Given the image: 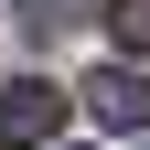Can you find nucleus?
Returning <instances> with one entry per match:
<instances>
[{
    "label": "nucleus",
    "instance_id": "1",
    "mask_svg": "<svg viewBox=\"0 0 150 150\" xmlns=\"http://www.w3.org/2000/svg\"><path fill=\"white\" fill-rule=\"evenodd\" d=\"M54 129H64V86H43V75H11V86H0V139H11V150H43Z\"/></svg>",
    "mask_w": 150,
    "mask_h": 150
},
{
    "label": "nucleus",
    "instance_id": "2",
    "mask_svg": "<svg viewBox=\"0 0 150 150\" xmlns=\"http://www.w3.org/2000/svg\"><path fill=\"white\" fill-rule=\"evenodd\" d=\"M86 107H97V129H150V75H139V64L86 75Z\"/></svg>",
    "mask_w": 150,
    "mask_h": 150
},
{
    "label": "nucleus",
    "instance_id": "3",
    "mask_svg": "<svg viewBox=\"0 0 150 150\" xmlns=\"http://www.w3.org/2000/svg\"><path fill=\"white\" fill-rule=\"evenodd\" d=\"M107 32H118L129 54H150V0H107Z\"/></svg>",
    "mask_w": 150,
    "mask_h": 150
},
{
    "label": "nucleus",
    "instance_id": "4",
    "mask_svg": "<svg viewBox=\"0 0 150 150\" xmlns=\"http://www.w3.org/2000/svg\"><path fill=\"white\" fill-rule=\"evenodd\" d=\"M22 22H32V32H75V22H86V0H22Z\"/></svg>",
    "mask_w": 150,
    "mask_h": 150
}]
</instances>
